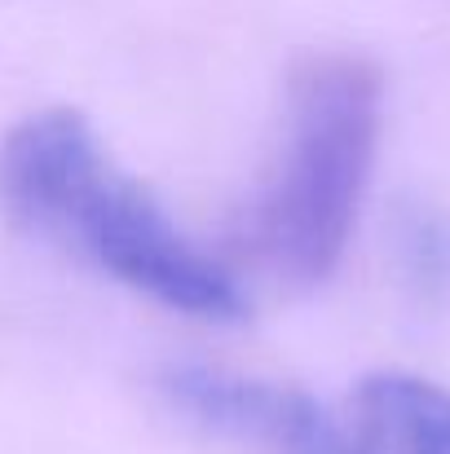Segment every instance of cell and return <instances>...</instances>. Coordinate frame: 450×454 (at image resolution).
Returning <instances> with one entry per match:
<instances>
[{
	"instance_id": "6da1fadb",
	"label": "cell",
	"mask_w": 450,
	"mask_h": 454,
	"mask_svg": "<svg viewBox=\"0 0 450 454\" xmlns=\"http://www.w3.org/2000/svg\"><path fill=\"white\" fill-rule=\"evenodd\" d=\"M0 207L22 230L172 313L203 322H239L248 313L239 278L177 230L80 111H31L0 137Z\"/></svg>"
},
{
	"instance_id": "7a4b0ae2",
	"label": "cell",
	"mask_w": 450,
	"mask_h": 454,
	"mask_svg": "<svg viewBox=\"0 0 450 454\" xmlns=\"http://www.w3.org/2000/svg\"><path fill=\"white\" fill-rule=\"evenodd\" d=\"M384 129V75L362 53H313L288 84L283 142L248 207L252 256L292 287L336 274Z\"/></svg>"
},
{
	"instance_id": "3957f363",
	"label": "cell",
	"mask_w": 450,
	"mask_h": 454,
	"mask_svg": "<svg viewBox=\"0 0 450 454\" xmlns=\"http://www.w3.org/2000/svg\"><path fill=\"white\" fill-rule=\"evenodd\" d=\"M159 388L186 419L208 433L270 454H349L344 419H336L318 397L292 384L190 362L163 371Z\"/></svg>"
},
{
	"instance_id": "277c9868",
	"label": "cell",
	"mask_w": 450,
	"mask_h": 454,
	"mask_svg": "<svg viewBox=\"0 0 450 454\" xmlns=\"http://www.w3.org/2000/svg\"><path fill=\"white\" fill-rule=\"evenodd\" d=\"M349 454H450V388L424 375H367L344 415Z\"/></svg>"
},
{
	"instance_id": "5b68a950",
	"label": "cell",
	"mask_w": 450,
	"mask_h": 454,
	"mask_svg": "<svg viewBox=\"0 0 450 454\" xmlns=\"http://www.w3.org/2000/svg\"><path fill=\"white\" fill-rule=\"evenodd\" d=\"M393 261L407 296L442 313L450 309V212L438 203H407L393 225Z\"/></svg>"
}]
</instances>
